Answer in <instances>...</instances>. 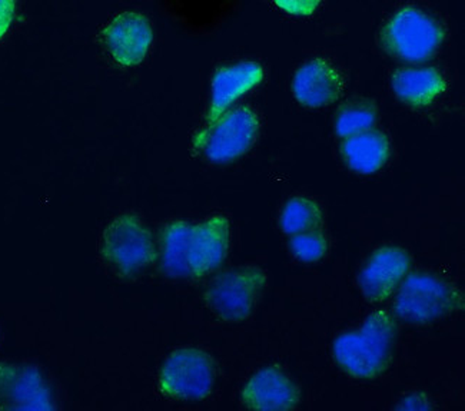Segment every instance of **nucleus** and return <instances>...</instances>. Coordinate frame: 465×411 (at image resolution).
<instances>
[{
	"label": "nucleus",
	"mask_w": 465,
	"mask_h": 411,
	"mask_svg": "<svg viewBox=\"0 0 465 411\" xmlns=\"http://www.w3.org/2000/svg\"><path fill=\"white\" fill-rule=\"evenodd\" d=\"M290 246L293 256L303 263H314V261L321 260L327 251L324 238L312 231L295 234Z\"/></svg>",
	"instance_id": "19"
},
{
	"label": "nucleus",
	"mask_w": 465,
	"mask_h": 411,
	"mask_svg": "<svg viewBox=\"0 0 465 411\" xmlns=\"http://www.w3.org/2000/svg\"><path fill=\"white\" fill-rule=\"evenodd\" d=\"M51 393L39 371L0 365V410H52Z\"/></svg>",
	"instance_id": "9"
},
{
	"label": "nucleus",
	"mask_w": 465,
	"mask_h": 411,
	"mask_svg": "<svg viewBox=\"0 0 465 411\" xmlns=\"http://www.w3.org/2000/svg\"><path fill=\"white\" fill-rule=\"evenodd\" d=\"M242 398L253 410H291L297 405L300 396L287 375L278 368L268 367L248 381Z\"/></svg>",
	"instance_id": "11"
},
{
	"label": "nucleus",
	"mask_w": 465,
	"mask_h": 411,
	"mask_svg": "<svg viewBox=\"0 0 465 411\" xmlns=\"http://www.w3.org/2000/svg\"><path fill=\"white\" fill-rule=\"evenodd\" d=\"M262 78L263 69L253 62H243L216 72L213 79L210 122L221 118V115L230 108L236 99L255 88Z\"/></svg>",
	"instance_id": "14"
},
{
	"label": "nucleus",
	"mask_w": 465,
	"mask_h": 411,
	"mask_svg": "<svg viewBox=\"0 0 465 411\" xmlns=\"http://www.w3.org/2000/svg\"><path fill=\"white\" fill-rule=\"evenodd\" d=\"M102 256L116 273L132 276L153 260L148 226L135 216H121L109 224L102 240Z\"/></svg>",
	"instance_id": "4"
},
{
	"label": "nucleus",
	"mask_w": 465,
	"mask_h": 411,
	"mask_svg": "<svg viewBox=\"0 0 465 411\" xmlns=\"http://www.w3.org/2000/svg\"><path fill=\"white\" fill-rule=\"evenodd\" d=\"M392 89L405 104L424 106L445 91V81L442 75L432 68L404 69L394 75Z\"/></svg>",
	"instance_id": "15"
},
{
	"label": "nucleus",
	"mask_w": 465,
	"mask_h": 411,
	"mask_svg": "<svg viewBox=\"0 0 465 411\" xmlns=\"http://www.w3.org/2000/svg\"><path fill=\"white\" fill-rule=\"evenodd\" d=\"M263 284L265 276L255 268L228 271L211 284L206 300L223 320L241 321L252 313Z\"/></svg>",
	"instance_id": "5"
},
{
	"label": "nucleus",
	"mask_w": 465,
	"mask_h": 411,
	"mask_svg": "<svg viewBox=\"0 0 465 411\" xmlns=\"http://www.w3.org/2000/svg\"><path fill=\"white\" fill-rule=\"evenodd\" d=\"M452 306L454 294L444 281L417 274L402 284L395 300V313L407 323H430L449 313Z\"/></svg>",
	"instance_id": "6"
},
{
	"label": "nucleus",
	"mask_w": 465,
	"mask_h": 411,
	"mask_svg": "<svg viewBox=\"0 0 465 411\" xmlns=\"http://www.w3.org/2000/svg\"><path fill=\"white\" fill-rule=\"evenodd\" d=\"M408 270V256L400 248H384L372 256L360 274V288L368 300H382L401 283Z\"/></svg>",
	"instance_id": "13"
},
{
	"label": "nucleus",
	"mask_w": 465,
	"mask_h": 411,
	"mask_svg": "<svg viewBox=\"0 0 465 411\" xmlns=\"http://www.w3.org/2000/svg\"><path fill=\"white\" fill-rule=\"evenodd\" d=\"M163 390L186 400L205 397L213 388L210 360L195 350H181L166 361L161 375Z\"/></svg>",
	"instance_id": "8"
},
{
	"label": "nucleus",
	"mask_w": 465,
	"mask_h": 411,
	"mask_svg": "<svg viewBox=\"0 0 465 411\" xmlns=\"http://www.w3.org/2000/svg\"><path fill=\"white\" fill-rule=\"evenodd\" d=\"M444 32L439 22L419 9H402L382 29L381 44L397 59L420 64L439 51Z\"/></svg>",
	"instance_id": "3"
},
{
	"label": "nucleus",
	"mask_w": 465,
	"mask_h": 411,
	"mask_svg": "<svg viewBox=\"0 0 465 411\" xmlns=\"http://www.w3.org/2000/svg\"><path fill=\"white\" fill-rule=\"evenodd\" d=\"M342 152L352 171L372 174L384 165L390 155V145L380 132L365 131L347 138Z\"/></svg>",
	"instance_id": "16"
},
{
	"label": "nucleus",
	"mask_w": 465,
	"mask_h": 411,
	"mask_svg": "<svg viewBox=\"0 0 465 411\" xmlns=\"http://www.w3.org/2000/svg\"><path fill=\"white\" fill-rule=\"evenodd\" d=\"M320 221V209L307 198H293L283 208L281 228L283 233L295 236L314 229Z\"/></svg>",
	"instance_id": "17"
},
{
	"label": "nucleus",
	"mask_w": 465,
	"mask_h": 411,
	"mask_svg": "<svg viewBox=\"0 0 465 411\" xmlns=\"http://www.w3.org/2000/svg\"><path fill=\"white\" fill-rule=\"evenodd\" d=\"M394 341V324L385 314H372L357 331L342 334L334 344L341 367L357 377H372L387 366Z\"/></svg>",
	"instance_id": "2"
},
{
	"label": "nucleus",
	"mask_w": 465,
	"mask_h": 411,
	"mask_svg": "<svg viewBox=\"0 0 465 411\" xmlns=\"http://www.w3.org/2000/svg\"><path fill=\"white\" fill-rule=\"evenodd\" d=\"M213 128L203 141L206 158L213 162H228L243 155L258 135V118L250 108H238L216 119Z\"/></svg>",
	"instance_id": "7"
},
{
	"label": "nucleus",
	"mask_w": 465,
	"mask_h": 411,
	"mask_svg": "<svg viewBox=\"0 0 465 411\" xmlns=\"http://www.w3.org/2000/svg\"><path fill=\"white\" fill-rule=\"evenodd\" d=\"M397 408L401 410H429L430 406L427 405V401L422 396H410L401 401V405L398 406Z\"/></svg>",
	"instance_id": "22"
},
{
	"label": "nucleus",
	"mask_w": 465,
	"mask_h": 411,
	"mask_svg": "<svg viewBox=\"0 0 465 411\" xmlns=\"http://www.w3.org/2000/svg\"><path fill=\"white\" fill-rule=\"evenodd\" d=\"M273 2L287 14L300 15V16L314 14L318 5L321 4V0H273Z\"/></svg>",
	"instance_id": "20"
},
{
	"label": "nucleus",
	"mask_w": 465,
	"mask_h": 411,
	"mask_svg": "<svg viewBox=\"0 0 465 411\" xmlns=\"http://www.w3.org/2000/svg\"><path fill=\"white\" fill-rule=\"evenodd\" d=\"M17 0H0V39L9 31L16 12Z\"/></svg>",
	"instance_id": "21"
},
{
	"label": "nucleus",
	"mask_w": 465,
	"mask_h": 411,
	"mask_svg": "<svg viewBox=\"0 0 465 411\" xmlns=\"http://www.w3.org/2000/svg\"><path fill=\"white\" fill-rule=\"evenodd\" d=\"M293 96L310 108H321L340 98L342 79L330 64L321 59L308 62L295 74Z\"/></svg>",
	"instance_id": "12"
},
{
	"label": "nucleus",
	"mask_w": 465,
	"mask_h": 411,
	"mask_svg": "<svg viewBox=\"0 0 465 411\" xmlns=\"http://www.w3.org/2000/svg\"><path fill=\"white\" fill-rule=\"evenodd\" d=\"M230 240L225 216H211L198 224H173L163 236V270L181 278L210 273L225 260Z\"/></svg>",
	"instance_id": "1"
},
{
	"label": "nucleus",
	"mask_w": 465,
	"mask_h": 411,
	"mask_svg": "<svg viewBox=\"0 0 465 411\" xmlns=\"http://www.w3.org/2000/svg\"><path fill=\"white\" fill-rule=\"evenodd\" d=\"M375 114L365 106H351L341 112L337 119V134L342 138L358 135L370 131L374 125Z\"/></svg>",
	"instance_id": "18"
},
{
	"label": "nucleus",
	"mask_w": 465,
	"mask_h": 411,
	"mask_svg": "<svg viewBox=\"0 0 465 411\" xmlns=\"http://www.w3.org/2000/svg\"><path fill=\"white\" fill-rule=\"evenodd\" d=\"M148 19L134 12L119 15L104 32V44L111 56L124 66H135L145 59L152 44Z\"/></svg>",
	"instance_id": "10"
}]
</instances>
